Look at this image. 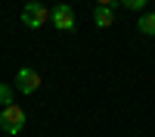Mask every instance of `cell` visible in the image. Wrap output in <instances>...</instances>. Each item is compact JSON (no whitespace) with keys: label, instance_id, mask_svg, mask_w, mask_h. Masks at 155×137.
I'll return each instance as SVG.
<instances>
[{"label":"cell","instance_id":"1","mask_svg":"<svg viewBox=\"0 0 155 137\" xmlns=\"http://www.w3.org/2000/svg\"><path fill=\"white\" fill-rule=\"evenodd\" d=\"M0 128L6 131V137H12V134H19L22 128H25V112L12 103V106H6L3 112H0Z\"/></svg>","mask_w":155,"mask_h":137},{"label":"cell","instance_id":"2","mask_svg":"<svg viewBox=\"0 0 155 137\" xmlns=\"http://www.w3.org/2000/svg\"><path fill=\"white\" fill-rule=\"evenodd\" d=\"M22 22L28 25V28H41V25L50 22V9H47L44 3H37V0H34V3H28V6L22 9Z\"/></svg>","mask_w":155,"mask_h":137},{"label":"cell","instance_id":"3","mask_svg":"<svg viewBox=\"0 0 155 137\" xmlns=\"http://www.w3.org/2000/svg\"><path fill=\"white\" fill-rule=\"evenodd\" d=\"M50 22H53L59 31H71L74 28V9L68 3H59L56 9H50Z\"/></svg>","mask_w":155,"mask_h":137},{"label":"cell","instance_id":"4","mask_svg":"<svg viewBox=\"0 0 155 137\" xmlns=\"http://www.w3.org/2000/svg\"><path fill=\"white\" fill-rule=\"evenodd\" d=\"M16 87H19L22 94L41 91V75H37L34 69H19V75H16Z\"/></svg>","mask_w":155,"mask_h":137},{"label":"cell","instance_id":"5","mask_svg":"<svg viewBox=\"0 0 155 137\" xmlns=\"http://www.w3.org/2000/svg\"><path fill=\"white\" fill-rule=\"evenodd\" d=\"M93 22H96V28H109L115 22V3H99L93 12Z\"/></svg>","mask_w":155,"mask_h":137},{"label":"cell","instance_id":"6","mask_svg":"<svg viewBox=\"0 0 155 137\" xmlns=\"http://www.w3.org/2000/svg\"><path fill=\"white\" fill-rule=\"evenodd\" d=\"M140 31L155 34V12H143V16H140Z\"/></svg>","mask_w":155,"mask_h":137},{"label":"cell","instance_id":"7","mask_svg":"<svg viewBox=\"0 0 155 137\" xmlns=\"http://www.w3.org/2000/svg\"><path fill=\"white\" fill-rule=\"evenodd\" d=\"M0 106H3V109L12 106V91H9L6 84H0Z\"/></svg>","mask_w":155,"mask_h":137},{"label":"cell","instance_id":"8","mask_svg":"<svg viewBox=\"0 0 155 137\" xmlns=\"http://www.w3.org/2000/svg\"><path fill=\"white\" fill-rule=\"evenodd\" d=\"M127 9H134V12H143V9H146V3H143V0H127Z\"/></svg>","mask_w":155,"mask_h":137}]
</instances>
